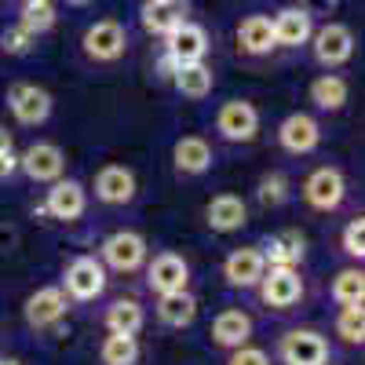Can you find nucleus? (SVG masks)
<instances>
[{
	"label": "nucleus",
	"mask_w": 365,
	"mask_h": 365,
	"mask_svg": "<svg viewBox=\"0 0 365 365\" xmlns=\"http://www.w3.org/2000/svg\"><path fill=\"white\" fill-rule=\"evenodd\" d=\"M125 48H128V34L120 22L103 19L96 26H88V34H84V55L88 58H96V63H117V58L125 55Z\"/></svg>",
	"instance_id": "nucleus-1"
},
{
	"label": "nucleus",
	"mask_w": 365,
	"mask_h": 365,
	"mask_svg": "<svg viewBox=\"0 0 365 365\" xmlns=\"http://www.w3.org/2000/svg\"><path fill=\"white\" fill-rule=\"evenodd\" d=\"M259 296L267 307H278V311H289L292 303H299L303 296V278L296 267H270L263 278H259Z\"/></svg>",
	"instance_id": "nucleus-2"
},
{
	"label": "nucleus",
	"mask_w": 365,
	"mask_h": 365,
	"mask_svg": "<svg viewBox=\"0 0 365 365\" xmlns=\"http://www.w3.org/2000/svg\"><path fill=\"white\" fill-rule=\"evenodd\" d=\"M216 128H220V135L230 139V143H252L256 132H259V113H256V106L245 103V99H230V103H223L220 113H216Z\"/></svg>",
	"instance_id": "nucleus-3"
},
{
	"label": "nucleus",
	"mask_w": 365,
	"mask_h": 365,
	"mask_svg": "<svg viewBox=\"0 0 365 365\" xmlns=\"http://www.w3.org/2000/svg\"><path fill=\"white\" fill-rule=\"evenodd\" d=\"M311 41H314V58L322 66H340L354 55V34L344 22H325L311 34Z\"/></svg>",
	"instance_id": "nucleus-4"
},
{
	"label": "nucleus",
	"mask_w": 365,
	"mask_h": 365,
	"mask_svg": "<svg viewBox=\"0 0 365 365\" xmlns=\"http://www.w3.org/2000/svg\"><path fill=\"white\" fill-rule=\"evenodd\" d=\"M329 344L314 329H292L282 336V361L285 365H325Z\"/></svg>",
	"instance_id": "nucleus-5"
},
{
	"label": "nucleus",
	"mask_w": 365,
	"mask_h": 365,
	"mask_svg": "<svg viewBox=\"0 0 365 365\" xmlns=\"http://www.w3.org/2000/svg\"><path fill=\"white\" fill-rule=\"evenodd\" d=\"M103 259H106L113 270H120V274L139 270L143 259H146V241H143V234H135V230H117V234H110V237L103 241Z\"/></svg>",
	"instance_id": "nucleus-6"
},
{
	"label": "nucleus",
	"mask_w": 365,
	"mask_h": 365,
	"mask_svg": "<svg viewBox=\"0 0 365 365\" xmlns=\"http://www.w3.org/2000/svg\"><path fill=\"white\" fill-rule=\"evenodd\" d=\"M66 292L73 299H96L103 296L106 289V267L96 259V256H77L70 267H66Z\"/></svg>",
	"instance_id": "nucleus-7"
},
{
	"label": "nucleus",
	"mask_w": 365,
	"mask_h": 365,
	"mask_svg": "<svg viewBox=\"0 0 365 365\" xmlns=\"http://www.w3.org/2000/svg\"><path fill=\"white\" fill-rule=\"evenodd\" d=\"M19 168L34 182H55V179H63V172H66V154L55 143H34L19 158Z\"/></svg>",
	"instance_id": "nucleus-8"
},
{
	"label": "nucleus",
	"mask_w": 365,
	"mask_h": 365,
	"mask_svg": "<svg viewBox=\"0 0 365 365\" xmlns=\"http://www.w3.org/2000/svg\"><path fill=\"white\" fill-rule=\"evenodd\" d=\"M344 194H347V182L336 168H318V172L307 175V182H303V197H307V205L318 208V212L340 208Z\"/></svg>",
	"instance_id": "nucleus-9"
},
{
	"label": "nucleus",
	"mask_w": 365,
	"mask_h": 365,
	"mask_svg": "<svg viewBox=\"0 0 365 365\" xmlns=\"http://www.w3.org/2000/svg\"><path fill=\"white\" fill-rule=\"evenodd\" d=\"M8 106L19 125H44L51 117V96L37 84H15L8 91Z\"/></svg>",
	"instance_id": "nucleus-10"
},
{
	"label": "nucleus",
	"mask_w": 365,
	"mask_h": 365,
	"mask_svg": "<svg viewBox=\"0 0 365 365\" xmlns=\"http://www.w3.org/2000/svg\"><path fill=\"white\" fill-rule=\"evenodd\" d=\"M146 278H150V289H154L158 296L182 292L187 282H190V267H187V259L175 256V252H161V256H154V263H150Z\"/></svg>",
	"instance_id": "nucleus-11"
},
{
	"label": "nucleus",
	"mask_w": 365,
	"mask_h": 365,
	"mask_svg": "<svg viewBox=\"0 0 365 365\" xmlns=\"http://www.w3.org/2000/svg\"><path fill=\"white\" fill-rule=\"evenodd\" d=\"M270 26H274V44L278 48H299V44H307L311 34H314V19L303 8H282L278 15L270 19Z\"/></svg>",
	"instance_id": "nucleus-12"
},
{
	"label": "nucleus",
	"mask_w": 365,
	"mask_h": 365,
	"mask_svg": "<svg viewBox=\"0 0 365 365\" xmlns=\"http://www.w3.org/2000/svg\"><path fill=\"white\" fill-rule=\"evenodd\" d=\"M63 314H66V292L55 289V285L37 289L26 299V322L34 329H51V325L63 322Z\"/></svg>",
	"instance_id": "nucleus-13"
},
{
	"label": "nucleus",
	"mask_w": 365,
	"mask_h": 365,
	"mask_svg": "<svg viewBox=\"0 0 365 365\" xmlns=\"http://www.w3.org/2000/svg\"><path fill=\"white\" fill-rule=\"evenodd\" d=\"M278 143L289 150V154H311V150L322 143V128L307 113H289L282 120V128H278Z\"/></svg>",
	"instance_id": "nucleus-14"
},
{
	"label": "nucleus",
	"mask_w": 365,
	"mask_h": 365,
	"mask_svg": "<svg viewBox=\"0 0 365 365\" xmlns=\"http://www.w3.org/2000/svg\"><path fill=\"white\" fill-rule=\"evenodd\" d=\"M168 41V58L179 63H205V51H208V34L197 22H182L175 34L165 37Z\"/></svg>",
	"instance_id": "nucleus-15"
},
{
	"label": "nucleus",
	"mask_w": 365,
	"mask_h": 365,
	"mask_svg": "<svg viewBox=\"0 0 365 365\" xmlns=\"http://www.w3.org/2000/svg\"><path fill=\"white\" fill-rule=\"evenodd\" d=\"M88 197H84V187L77 179H55V187L48 190V201H44V212L55 220H77L84 212Z\"/></svg>",
	"instance_id": "nucleus-16"
},
{
	"label": "nucleus",
	"mask_w": 365,
	"mask_h": 365,
	"mask_svg": "<svg viewBox=\"0 0 365 365\" xmlns=\"http://www.w3.org/2000/svg\"><path fill=\"white\" fill-rule=\"evenodd\" d=\"M187 22V4L182 0H146L143 8V29L154 37H168Z\"/></svg>",
	"instance_id": "nucleus-17"
},
{
	"label": "nucleus",
	"mask_w": 365,
	"mask_h": 365,
	"mask_svg": "<svg viewBox=\"0 0 365 365\" xmlns=\"http://www.w3.org/2000/svg\"><path fill=\"white\" fill-rule=\"evenodd\" d=\"M223 274L234 289H252L259 285V278L267 274V263H263V252L259 249H234L223 263Z\"/></svg>",
	"instance_id": "nucleus-18"
},
{
	"label": "nucleus",
	"mask_w": 365,
	"mask_h": 365,
	"mask_svg": "<svg viewBox=\"0 0 365 365\" xmlns=\"http://www.w3.org/2000/svg\"><path fill=\"white\" fill-rule=\"evenodd\" d=\"M96 197L106 205H128L135 197V175L125 165H106L96 175Z\"/></svg>",
	"instance_id": "nucleus-19"
},
{
	"label": "nucleus",
	"mask_w": 365,
	"mask_h": 365,
	"mask_svg": "<svg viewBox=\"0 0 365 365\" xmlns=\"http://www.w3.org/2000/svg\"><path fill=\"white\" fill-rule=\"evenodd\" d=\"M205 216H208V227L212 230H220V234H234L249 223V208L241 197L234 194H220V197H212L208 208H205Z\"/></svg>",
	"instance_id": "nucleus-20"
},
{
	"label": "nucleus",
	"mask_w": 365,
	"mask_h": 365,
	"mask_svg": "<svg viewBox=\"0 0 365 365\" xmlns=\"http://www.w3.org/2000/svg\"><path fill=\"white\" fill-rule=\"evenodd\" d=\"M249 336H252V318L245 311H223L216 322H212V340H216L220 347H227V351L245 347Z\"/></svg>",
	"instance_id": "nucleus-21"
},
{
	"label": "nucleus",
	"mask_w": 365,
	"mask_h": 365,
	"mask_svg": "<svg viewBox=\"0 0 365 365\" xmlns=\"http://www.w3.org/2000/svg\"><path fill=\"white\" fill-rule=\"evenodd\" d=\"M172 158H175V168L182 175H201L212 165V146L201 135H182L175 143V150H172Z\"/></svg>",
	"instance_id": "nucleus-22"
},
{
	"label": "nucleus",
	"mask_w": 365,
	"mask_h": 365,
	"mask_svg": "<svg viewBox=\"0 0 365 365\" xmlns=\"http://www.w3.org/2000/svg\"><path fill=\"white\" fill-rule=\"evenodd\" d=\"M212 81H216V77H212V70L205 63H179L172 70L175 91H179V96H187V99H205L212 91Z\"/></svg>",
	"instance_id": "nucleus-23"
},
{
	"label": "nucleus",
	"mask_w": 365,
	"mask_h": 365,
	"mask_svg": "<svg viewBox=\"0 0 365 365\" xmlns=\"http://www.w3.org/2000/svg\"><path fill=\"white\" fill-rule=\"evenodd\" d=\"M237 44L241 51H249V55H267L270 48H278L274 44V26L267 15H249L245 22L237 26Z\"/></svg>",
	"instance_id": "nucleus-24"
},
{
	"label": "nucleus",
	"mask_w": 365,
	"mask_h": 365,
	"mask_svg": "<svg viewBox=\"0 0 365 365\" xmlns=\"http://www.w3.org/2000/svg\"><path fill=\"white\" fill-rule=\"evenodd\" d=\"M158 318L168 329H187L197 318V299L187 289H182V292H168V296L158 299Z\"/></svg>",
	"instance_id": "nucleus-25"
},
{
	"label": "nucleus",
	"mask_w": 365,
	"mask_h": 365,
	"mask_svg": "<svg viewBox=\"0 0 365 365\" xmlns=\"http://www.w3.org/2000/svg\"><path fill=\"white\" fill-rule=\"evenodd\" d=\"M299 259H303V237L296 230L274 234L263 245V263L267 267H296Z\"/></svg>",
	"instance_id": "nucleus-26"
},
{
	"label": "nucleus",
	"mask_w": 365,
	"mask_h": 365,
	"mask_svg": "<svg viewBox=\"0 0 365 365\" xmlns=\"http://www.w3.org/2000/svg\"><path fill=\"white\" fill-rule=\"evenodd\" d=\"M311 103L318 110H340L347 103V81L336 77V73H322L314 84H311Z\"/></svg>",
	"instance_id": "nucleus-27"
},
{
	"label": "nucleus",
	"mask_w": 365,
	"mask_h": 365,
	"mask_svg": "<svg viewBox=\"0 0 365 365\" xmlns=\"http://www.w3.org/2000/svg\"><path fill=\"white\" fill-rule=\"evenodd\" d=\"M143 307L135 299H117L113 307L106 311V329L110 332H125V336H135V332L143 329Z\"/></svg>",
	"instance_id": "nucleus-28"
},
{
	"label": "nucleus",
	"mask_w": 365,
	"mask_h": 365,
	"mask_svg": "<svg viewBox=\"0 0 365 365\" xmlns=\"http://www.w3.org/2000/svg\"><path fill=\"white\" fill-rule=\"evenodd\" d=\"M139 358V344L135 336H125V332H110L103 340V365H135Z\"/></svg>",
	"instance_id": "nucleus-29"
},
{
	"label": "nucleus",
	"mask_w": 365,
	"mask_h": 365,
	"mask_svg": "<svg viewBox=\"0 0 365 365\" xmlns=\"http://www.w3.org/2000/svg\"><path fill=\"white\" fill-rule=\"evenodd\" d=\"M19 26L26 29V34H48V29L55 26V8H51V0H26V8H22V19Z\"/></svg>",
	"instance_id": "nucleus-30"
},
{
	"label": "nucleus",
	"mask_w": 365,
	"mask_h": 365,
	"mask_svg": "<svg viewBox=\"0 0 365 365\" xmlns=\"http://www.w3.org/2000/svg\"><path fill=\"white\" fill-rule=\"evenodd\" d=\"M332 296H336V303H344V307H354V303H361L365 296V274L361 270H340L336 282H332Z\"/></svg>",
	"instance_id": "nucleus-31"
},
{
	"label": "nucleus",
	"mask_w": 365,
	"mask_h": 365,
	"mask_svg": "<svg viewBox=\"0 0 365 365\" xmlns=\"http://www.w3.org/2000/svg\"><path fill=\"white\" fill-rule=\"evenodd\" d=\"M336 332L347 340V344H361L365 340V318H361V303L354 307H344L340 318H336Z\"/></svg>",
	"instance_id": "nucleus-32"
},
{
	"label": "nucleus",
	"mask_w": 365,
	"mask_h": 365,
	"mask_svg": "<svg viewBox=\"0 0 365 365\" xmlns=\"http://www.w3.org/2000/svg\"><path fill=\"white\" fill-rule=\"evenodd\" d=\"M285 197H289V179H285L282 172H274V175H263V179H259V201H263L267 208H278Z\"/></svg>",
	"instance_id": "nucleus-33"
},
{
	"label": "nucleus",
	"mask_w": 365,
	"mask_h": 365,
	"mask_svg": "<svg viewBox=\"0 0 365 365\" xmlns=\"http://www.w3.org/2000/svg\"><path fill=\"white\" fill-rule=\"evenodd\" d=\"M344 252L361 259L365 256V220H351L347 230H344Z\"/></svg>",
	"instance_id": "nucleus-34"
},
{
	"label": "nucleus",
	"mask_w": 365,
	"mask_h": 365,
	"mask_svg": "<svg viewBox=\"0 0 365 365\" xmlns=\"http://www.w3.org/2000/svg\"><path fill=\"white\" fill-rule=\"evenodd\" d=\"M29 48H34V34H26L22 26L4 29V51H8V55H26Z\"/></svg>",
	"instance_id": "nucleus-35"
},
{
	"label": "nucleus",
	"mask_w": 365,
	"mask_h": 365,
	"mask_svg": "<svg viewBox=\"0 0 365 365\" xmlns=\"http://www.w3.org/2000/svg\"><path fill=\"white\" fill-rule=\"evenodd\" d=\"M227 365H270V358H267V351H259V347H237V351H230V361Z\"/></svg>",
	"instance_id": "nucleus-36"
},
{
	"label": "nucleus",
	"mask_w": 365,
	"mask_h": 365,
	"mask_svg": "<svg viewBox=\"0 0 365 365\" xmlns=\"http://www.w3.org/2000/svg\"><path fill=\"white\" fill-rule=\"evenodd\" d=\"M336 8V0H303V11H307L311 19L314 15H325V11H332Z\"/></svg>",
	"instance_id": "nucleus-37"
},
{
	"label": "nucleus",
	"mask_w": 365,
	"mask_h": 365,
	"mask_svg": "<svg viewBox=\"0 0 365 365\" xmlns=\"http://www.w3.org/2000/svg\"><path fill=\"white\" fill-rule=\"evenodd\" d=\"M4 154H11V132L0 125V158H4Z\"/></svg>",
	"instance_id": "nucleus-38"
},
{
	"label": "nucleus",
	"mask_w": 365,
	"mask_h": 365,
	"mask_svg": "<svg viewBox=\"0 0 365 365\" xmlns=\"http://www.w3.org/2000/svg\"><path fill=\"white\" fill-rule=\"evenodd\" d=\"M66 4H73V8H84V4H91V0H66Z\"/></svg>",
	"instance_id": "nucleus-39"
},
{
	"label": "nucleus",
	"mask_w": 365,
	"mask_h": 365,
	"mask_svg": "<svg viewBox=\"0 0 365 365\" xmlns=\"http://www.w3.org/2000/svg\"><path fill=\"white\" fill-rule=\"evenodd\" d=\"M0 365H19V361H11V358H4V361H0Z\"/></svg>",
	"instance_id": "nucleus-40"
}]
</instances>
